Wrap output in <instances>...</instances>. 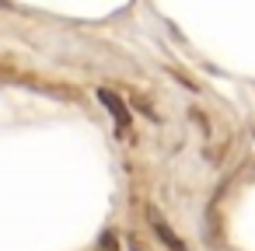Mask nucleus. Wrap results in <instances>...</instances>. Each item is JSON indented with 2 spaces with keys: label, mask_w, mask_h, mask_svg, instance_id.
Instances as JSON below:
<instances>
[{
  "label": "nucleus",
  "mask_w": 255,
  "mask_h": 251,
  "mask_svg": "<svg viewBox=\"0 0 255 251\" xmlns=\"http://www.w3.org/2000/svg\"><path fill=\"white\" fill-rule=\"evenodd\" d=\"M147 220H150V230L157 234V241H161L168 251H189V248H185V241L171 230V223L161 216V209H157V206H147Z\"/></svg>",
  "instance_id": "obj_1"
},
{
  "label": "nucleus",
  "mask_w": 255,
  "mask_h": 251,
  "mask_svg": "<svg viewBox=\"0 0 255 251\" xmlns=\"http://www.w3.org/2000/svg\"><path fill=\"white\" fill-rule=\"evenodd\" d=\"M98 101L109 108V115L119 122V129H129V122H133V115H129V108H126V101L116 94V91H109V87H98Z\"/></svg>",
  "instance_id": "obj_2"
},
{
  "label": "nucleus",
  "mask_w": 255,
  "mask_h": 251,
  "mask_svg": "<svg viewBox=\"0 0 255 251\" xmlns=\"http://www.w3.org/2000/svg\"><path fill=\"white\" fill-rule=\"evenodd\" d=\"M116 248H119L116 234H102V241H98V251H116Z\"/></svg>",
  "instance_id": "obj_3"
}]
</instances>
